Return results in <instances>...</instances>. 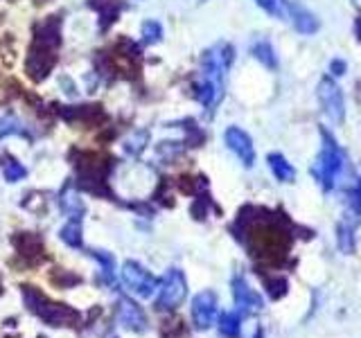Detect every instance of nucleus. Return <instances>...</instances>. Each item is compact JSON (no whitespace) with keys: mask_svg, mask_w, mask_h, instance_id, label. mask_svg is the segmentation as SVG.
I'll return each instance as SVG.
<instances>
[{"mask_svg":"<svg viewBox=\"0 0 361 338\" xmlns=\"http://www.w3.org/2000/svg\"><path fill=\"white\" fill-rule=\"evenodd\" d=\"M233 45L217 43L203 54L201 61V82L197 84V99L206 106L208 113L217 108V104L224 97L226 86V73L233 63Z\"/></svg>","mask_w":361,"mask_h":338,"instance_id":"1","label":"nucleus"},{"mask_svg":"<svg viewBox=\"0 0 361 338\" xmlns=\"http://www.w3.org/2000/svg\"><path fill=\"white\" fill-rule=\"evenodd\" d=\"M23 300H25L32 313H37L41 320H45L52 327H75L79 318H82L79 311L68 307V304L48 300L37 287H23Z\"/></svg>","mask_w":361,"mask_h":338,"instance_id":"2","label":"nucleus"},{"mask_svg":"<svg viewBox=\"0 0 361 338\" xmlns=\"http://www.w3.org/2000/svg\"><path fill=\"white\" fill-rule=\"evenodd\" d=\"M343 167H345V154L341 151V146L336 144L332 135L323 131V149L312 167L316 183L321 185V189L332 192L338 183V176H341Z\"/></svg>","mask_w":361,"mask_h":338,"instance_id":"3","label":"nucleus"},{"mask_svg":"<svg viewBox=\"0 0 361 338\" xmlns=\"http://www.w3.org/2000/svg\"><path fill=\"white\" fill-rule=\"evenodd\" d=\"M158 298H156V309L161 311H174L180 307V302L188 296V284H185V275L180 268H169L163 275V280L158 282Z\"/></svg>","mask_w":361,"mask_h":338,"instance_id":"4","label":"nucleus"},{"mask_svg":"<svg viewBox=\"0 0 361 338\" xmlns=\"http://www.w3.org/2000/svg\"><path fill=\"white\" fill-rule=\"evenodd\" d=\"M120 273H122L124 284H127L133 293H138L140 298H149L158 287V280L149 273V270L140 266L138 262H131V259L122 264Z\"/></svg>","mask_w":361,"mask_h":338,"instance_id":"5","label":"nucleus"},{"mask_svg":"<svg viewBox=\"0 0 361 338\" xmlns=\"http://www.w3.org/2000/svg\"><path fill=\"white\" fill-rule=\"evenodd\" d=\"M319 99H321V106L325 111V115L330 118L334 124H341L345 118V104H343L341 88L336 86L334 79L325 77L319 84Z\"/></svg>","mask_w":361,"mask_h":338,"instance_id":"6","label":"nucleus"},{"mask_svg":"<svg viewBox=\"0 0 361 338\" xmlns=\"http://www.w3.org/2000/svg\"><path fill=\"white\" fill-rule=\"evenodd\" d=\"M217 296L212 291H201L192 298V323L199 332H206L217 320Z\"/></svg>","mask_w":361,"mask_h":338,"instance_id":"7","label":"nucleus"},{"mask_svg":"<svg viewBox=\"0 0 361 338\" xmlns=\"http://www.w3.org/2000/svg\"><path fill=\"white\" fill-rule=\"evenodd\" d=\"M233 300H235L237 311H240L242 315L257 313V311H262V307H264L262 298H259L257 293L248 287V282L242 275L233 277Z\"/></svg>","mask_w":361,"mask_h":338,"instance_id":"8","label":"nucleus"},{"mask_svg":"<svg viewBox=\"0 0 361 338\" xmlns=\"http://www.w3.org/2000/svg\"><path fill=\"white\" fill-rule=\"evenodd\" d=\"M224 140L228 144V149L240 158L244 167H253L255 163V149H253V140L246 131L240 127H228L224 133Z\"/></svg>","mask_w":361,"mask_h":338,"instance_id":"9","label":"nucleus"},{"mask_svg":"<svg viewBox=\"0 0 361 338\" xmlns=\"http://www.w3.org/2000/svg\"><path fill=\"white\" fill-rule=\"evenodd\" d=\"M118 320H120V325L124 327V330H129V332H138V334L147 332L145 311L127 296L118 298Z\"/></svg>","mask_w":361,"mask_h":338,"instance_id":"10","label":"nucleus"},{"mask_svg":"<svg viewBox=\"0 0 361 338\" xmlns=\"http://www.w3.org/2000/svg\"><path fill=\"white\" fill-rule=\"evenodd\" d=\"M54 61H56L54 48L34 43L32 50H30V56H27V73H30V77L37 79V82H41V79L52 70Z\"/></svg>","mask_w":361,"mask_h":338,"instance_id":"11","label":"nucleus"},{"mask_svg":"<svg viewBox=\"0 0 361 338\" xmlns=\"http://www.w3.org/2000/svg\"><path fill=\"white\" fill-rule=\"evenodd\" d=\"M14 246H16V251L20 257H25L30 264H39L43 262V242H41V237L39 234H34V232H18L14 239Z\"/></svg>","mask_w":361,"mask_h":338,"instance_id":"12","label":"nucleus"},{"mask_svg":"<svg viewBox=\"0 0 361 338\" xmlns=\"http://www.w3.org/2000/svg\"><path fill=\"white\" fill-rule=\"evenodd\" d=\"M61 41V32H59V20H45L43 25L37 27V34H34V43L39 45H48V48H54Z\"/></svg>","mask_w":361,"mask_h":338,"instance_id":"13","label":"nucleus"},{"mask_svg":"<svg viewBox=\"0 0 361 338\" xmlns=\"http://www.w3.org/2000/svg\"><path fill=\"white\" fill-rule=\"evenodd\" d=\"M289 16L293 20V25H296V30L302 34H314L316 30H319V20H316V16L312 14V11L302 9L298 5L289 7Z\"/></svg>","mask_w":361,"mask_h":338,"instance_id":"14","label":"nucleus"},{"mask_svg":"<svg viewBox=\"0 0 361 338\" xmlns=\"http://www.w3.org/2000/svg\"><path fill=\"white\" fill-rule=\"evenodd\" d=\"M267 161H269L271 172H274V176L280 180V183H291V180L296 178V169L287 163V158L282 154H269Z\"/></svg>","mask_w":361,"mask_h":338,"instance_id":"15","label":"nucleus"},{"mask_svg":"<svg viewBox=\"0 0 361 338\" xmlns=\"http://www.w3.org/2000/svg\"><path fill=\"white\" fill-rule=\"evenodd\" d=\"M242 318L240 311H228L219 318V334L226 338H240L242 334Z\"/></svg>","mask_w":361,"mask_h":338,"instance_id":"16","label":"nucleus"},{"mask_svg":"<svg viewBox=\"0 0 361 338\" xmlns=\"http://www.w3.org/2000/svg\"><path fill=\"white\" fill-rule=\"evenodd\" d=\"M88 255L90 257H95L97 262H99V266H102V282L104 284H111L113 280H116V259H113V255L111 253H106V251H88Z\"/></svg>","mask_w":361,"mask_h":338,"instance_id":"17","label":"nucleus"},{"mask_svg":"<svg viewBox=\"0 0 361 338\" xmlns=\"http://www.w3.org/2000/svg\"><path fill=\"white\" fill-rule=\"evenodd\" d=\"M359 219H343L341 228H338V248L343 253L355 251V225Z\"/></svg>","mask_w":361,"mask_h":338,"instance_id":"18","label":"nucleus"},{"mask_svg":"<svg viewBox=\"0 0 361 338\" xmlns=\"http://www.w3.org/2000/svg\"><path fill=\"white\" fill-rule=\"evenodd\" d=\"M61 208H63V212H66L71 219H79V221H82V214H84V203L77 199L75 192H71V189L63 192Z\"/></svg>","mask_w":361,"mask_h":338,"instance_id":"19","label":"nucleus"},{"mask_svg":"<svg viewBox=\"0 0 361 338\" xmlns=\"http://www.w3.org/2000/svg\"><path fill=\"white\" fill-rule=\"evenodd\" d=\"M61 239L73 246V248H79L82 246V221L79 219H71L63 228H61Z\"/></svg>","mask_w":361,"mask_h":338,"instance_id":"20","label":"nucleus"},{"mask_svg":"<svg viewBox=\"0 0 361 338\" xmlns=\"http://www.w3.org/2000/svg\"><path fill=\"white\" fill-rule=\"evenodd\" d=\"M161 336L163 338H188V330L180 318H167L161 323Z\"/></svg>","mask_w":361,"mask_h":338,"instance_id":"21","label":"nucleus"},{"mask_svg":"<svg viewBox=\"0 0 361 338\" xmlns=\"http://www.w3.org/2000/svg\"><path fill=\"white\" fill-rule=\"evenodd\" d=\"M253 56H255L257 61H262L267 68H276L278 65L276 52H274V48H271L267 41H259V43L253 45Z\"/></svg>","mask_w":361,"mask_h":338,"instance_id":"22","label":"nucleus"},{"mask_svg":"<svg viewBox=\"0 0 361 338\" xmlns=\"http://www.w3.org/2000/svg\"><path fill=\"white\" fill-rule=\"evenodd\" d=\"M3 174H5V180H9V183H18V180L27 176V169L18 161H14V158H9V161L3 163Z\"/></svg>","mask_w":361,"mask_h":338,"instance_id":"23","label":"nucleus"},{"mask_svg":"<svg viewBox=\"0 0 361 338\" xmlns=\"http://www.w3.org/2000/svg\"><path fill=\"white\" fill-rule=\"evenodd\" d=\"M25 124L20 120H16L14 115H3L0 118V138H5V135H25Z\"/></svg>","mask_w":361,"mask_h":338,"instance_id":"24","label":"nucleus"},{"mask_svg":"<svg viewBox=\"0 0 361 338\" xmlns=\"http://www.w3.org/2000/svg\"><path fill=\"white\" fill-rule=\"evenodd\" d=\"M163 37V27H161V23H156V20H147L142 23V39L147 43H158Z\"/></svg>","mask_w":361,"mask_h":338,"instance_id":"25","label":"nucleus"},{"mask_svg":"<svg viewBox=\"0 0 361 338\" xmlns=\"http://www.w3.org/2000/svg\"><path fill=\"white\" fill-rule=\"evenodd\" d=\"M145 142H147V131L133 133V138H129L127 142H124V151L131 154V156H138L145 149Z\"/></svg>","mask_w":361,"mask_h":338,"instance_id":"26","label":"nucleus"},{"mask_svg":"<svg viewBox=\"0 0 361 338\" xmlns=\"http://www.w3.org/2000/svg\"><path fill=\"white\" fill-rule=\"evenodd\" d=\"M267 287H269V296L274 300H278L287 293V280L285 277H271V280H267Z\"/></svg>","mask_w":361,"mask_h":338,"instance_id":"27","label":"nucleus"},{"mask_svg":"<svg viewBox=\"0 0 361 338\" xmlns=\"http://www.w3.org/2000/svg\"><path fill=\"white\" fill-rule=\"evenodd\" d=\"M255 3L274 16H285V11H287L285 0H255Z\"/></svg>","mask_w":361,"mask_h":338,"instance_id":"28","label":"nucleus"},{"mask_svg":"<svg viewBox=\"0 0 361 338\" xmlns=\"http://www.w3.org/2000/svg\"><path fill=\"white\" fill-rule=\"evenodd\" d=\"M61 273H63V270H61ZM54 282L59 287H75V284H79V282H82V277L75 275V273H63V277H59V275L54 273Z\"/></svg>","mask_w":361,"mask_h":338,"instance_id":"29","label":"nucleus"},{"mask_svg":"<svg viewBox=\"0 0 361 338\" xmlns=\"http://www.w3.org/2000/svg\"><path fill=\"white\" fill-rule=\"evenodd\" d=\"M332 70H334V75H343L345 63H343V61H334V63H332Z\"/></svg>","mask_w":361,"mask_h":338,"instance_id":"30","label":"nucleus"},{"mask_svg":"<svg viewBox=\"0 0 361 338\" xmlns=\"http://www.w3.org/2000/svg\"><path fill=\"white\" fill-rule=\"evenodd\" d=\"M355 3H357V5H361V0H355Z\"/></svg>","mask_w":361,"mask_h":338,"instance_id":"31","label":"nucleus"}]
</instances>
